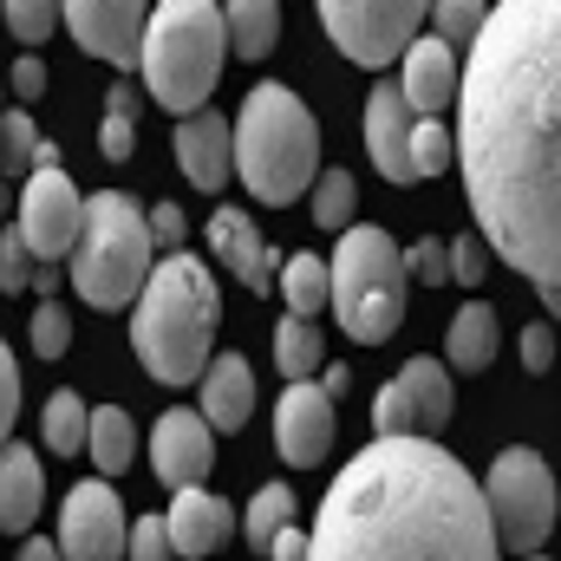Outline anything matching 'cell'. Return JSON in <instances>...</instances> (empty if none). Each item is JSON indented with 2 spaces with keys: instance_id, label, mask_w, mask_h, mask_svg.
I'll list each match as a JSON object with an SVG mask.
<instances>
[{
  "instance_id": "6da1fadb",
  "label": "cell",
  "mask_w": 561,
  "mask_h": 561,
  "mask_svg": "<svg viewBox=\"0 0 561 561\" xmlns=\"http://www.w3.org/2000/svg\"><path fill=\"white\" fill-rule=\"evenodd\" d=\"M450 157L490 255L561 300V0H496L457 66Z\"/></svg>"
},
{
  "instance_id": "7a4b0ae2",
  "label": "cell",
  "mask_w": 561,
  "mask_h": 561,
  "mask_svg": "<svg viewBox=\"0 0 561 561\" xmlns=\"http://www.w3.org/2000/svg\"><path fill=\"white\" fill-rule=\"evenodd\" d=\"M307 561H503L483 483L437 437H373L307 536Z\"/></svg>"
},
{
  "instance_id": "3957f363",
  "label": "cell",
  "mask_w": 561,
  "mask_h": 561,
  "mask_svg": "<svg viewBox=\"0 0 561 561\" xmlns=\"http://www.w3.org/2000/svg\"><path fill=\"white\" fill-rule=\"evenodd\" d=\"M131 346H138L144 373L157 386H196V373L209 366V340H216V280L196 255L170 249L163 262H150L138 300H131Z\"/></svg>"
},
{
  "instance_id": "277c9868",
  "label": "cell",
  "mask_w": 561,
  "mask_h": 561,
  "mask_svg": "<svg viewBox=\"0 0 561 561\" xmlns=\"http://www.w3.org/2000/svg\"><path fill=\"white\" fill-rule=\"evenodd\" d=\"M229 163L255 203H300L320 170V125L287 85H255L229 125Z\"/></svg>"
},
{
  "instance_id": "5b68a950",
  "label": "cell",
  "mask_w": 561,
  "mask_h": 561,
  "mask_svg": "<svg viewBox=\"0 0 561 561\" xmlns=\"http://www.w3.org/2000/svg\"><path fill=\"white\" fill-rule=\"evenodd\" d=\"M222 59H229V33H222L216 0H157L144 13L138 72H144V92L170 118L209 105V92L222 79Z\"/></svg>"
},
{
  "instance_id": "8992f818",
  "label": "cell",
  "mask_w": 561,
  "mask_h": 561,
  "mask_svg": "<svg viewBox=\"0 0 561 561\" xmlns=\"http://www.w3.org/2000/svg\"><path fill=\"white\" fill-rule=\"evenodd\" d=\"M72 287L85 294V307L118 313L138 300L144 275L157 262V242L144 229V209L118 190H99L79 203V236H72Z\"/></svg>"
},
{
  "instance_id": "52a82bcc",
  "label": "cell",
  "mask_w": 561,
  "mask_h": 561,
  "mask_svg": "<svg viewBox=\"0 0 561 561\" xmlns=\"http://www.w3.org/2000/svg\"><path fill=\"white\" fill-rule=\"evenodd\" d=\"M405 294H412V280H405L399 242L386 229L346 222L333 242V262H327V307L346 327V340H359V346L392 340L405 320Z\"/></svg>"
},
{
  "instance_id": "ba28073f",
  "label": "cell",
  "mask_w": 561,
  "mask_h": 561,
  "mask_svg": "<svg viewBox=\"0 0 561 561\" xmlns=\"http://www.w3.org/2000/svg\"><path fill=\"white\" fill-rule=\"evenodd\" d=\"M483 510H490V529H496V549L510 556H536L556 529V470L529 450V444H510L496 450L490 477H483Z\"/></svg>"
},
{
  "instance_id": "9c48e42d",
  "label": "cell",
  "mask_w": 561,
  "mask_h": 561,
  "mask_svg": "<svg viewBox=\"0 0 561 561\" xmlns=\"http://www.w3.org/2000/svg\"><path fill=\"white\" fill-rule=\"evenodd\" d=\"M424 7L431 0H313V13L333 33V46L353 66H366V72H386L412 46V33L424 26Z\"/></svg>"
},
{
  "instance_id": "30bf717a",
  "label": "cell",
  "mask_w": 561,
  "mask_h": 561,
  "mask_svg": "<svg viewBox=\"0 0 561 561\" xmlns=\"http://www.w3.org/2000/svg\"><path fill=\"white\" fill-rule=\"evenodd\" d=\"M457 412L450 392V366L437 359H405L392 373V386H379L373 399V437H437Z\"/></svg>"
},
{
  "instance_id": "8fae6325",
  "label": "cell",
  "mask_w": 561,
  "mask_h": 561,
  "mask_svg": "<svg viewBox=\"0 0 561 561\" xmlns=\"http://www.w3.org/2000/svg\"><path fill=\"white\" fill-rule=\"evenodd\" d=\"M79 183L66 176V163H33L26 190H20V222L13 236L26 242L33 262H66L72 236H79Z\"/></svg>"
},
{
  "instance_id": "7c38bea8",
  "label": "cell",
  "mask_w": 561,
  "mask_h": 561,
  "mask_svg": "<svg viewBox=\"0 0 561 561\" xmlns=\"http://www.w3.org/2000/svg\"><path fill=\"white\" fill-rule=\"evenodd\" d=\"M125 529H131V516H125L118 490L105 477H92V483L66 490L53 549H59V561H125Z\"/></svg>"
},
{
  "instance_id": "4fadbf2b",
  "label": "cell",
  "mask_w": 561,
  "mask_h": 561,
  "mask_svg": "<svg viewBox=\"0 0 561 561\" xmlns=\"http://www.w3.org/2000/svg\"><path fill=\"white\" fill-rule=\"evenodd\" d=\"M59 13H66V26H72V39L92 53V59H105V66H138V33H144V13H150V0H59Z\"/></svg>"
},
{
  "instance_id": "5bb4252c",
  "label": "cell",
  "mask_w": 561,
  "mask_h": 561,
  "mask_svg": "<svg viewBox=\"0 0 561 561\" xmlns=\"http://www.w3.org/2000/svg\"><path fill=\"white\" fill-rule=\"evenodd\" d=\"M333 431H340V419H333V399H327L313 379H287V392H280V405H275V444H280V457H287L294 470H307V463H320V457L333 450Z\"/></svg>"
},
{
  "instance_id": "9a60e30c",
  "label": "cell",
  "mask_w": 561,
  "mask_h": 561,
  "mask_svg": "<svg viewBox=\"0 0 561 561\" xmlns=\"http://www.w3.org/2000/svg\"><path fill=\"white\" fill-rule=\"evenodd\" d=\"M150 470L163 490H190L216 470V431L196 412H163L150 431Z\"/></svg>"
},
{
  "instance_id": "2e32d148",
  "label": "cell",
  "mask_w": 561,
  "mask_h": 561,
  "mask_svg": "<svg viewBox=\"0 0 561 561\" xmlns=\"http://www.w3.org/2000/svg\"><path fill=\"white\" fill-rule=\"evenodd\" d=\"M399 66V99L412 105V118H437L450 99H457V53L437 39V33H412V46L392 59Z\"/></svg>"
},
{
  "instance_id": "e0dca14e",
  "label": "cell",
  "mask_w": 561,
  "mask_h": 561,
  "mask_svg": "<svg viewBox=\"0 0 561 561\" xmlns=\"http://www.w3.org/2000/svg\"><path fill=\"white\" fill-rule=\"evenodd\" d=\"M163 529H170L176 561H209L222 542H229L236 516H229L222 496H209L203 483H190V490H170V516H163Z\"/></svg>"
},
{
  "instance_id": "ac0fdd59",
  "label": "cell",
  "mask_w": 561,
  "mask_h": 561,
  "mask_svg": "<svg viewBox=\"0 0 561 561\" xmlns=\"http://www.w3.org/2000/svg\"><path fill=\"white\" fill-rule=\"evenodd\" d=\"M412 105L399 99V85H373L366 99V157L379 163V176L392 183H419L412 176Z\"/></svg>"
},
{
  "instance_id": "d6986e66",
  "label": "cell",
  "mask_w": 561,
  "mask_h": 561,
  "mask_svg": "<svg viewBox=\"0 0 561 561\" xmlns=\"http://www.w3.org/2000/svg\"><path fill=\"white\" fill-rule=\"evenodd\" d=\"M176 170H183L196 190H222V183L236 176V163H229V118H222V112L196 105V112L176 118Z\"/></svg>"
},
{
  "instance_id": "ffe728a7",
  "label": "cell",
  "mask_w": 561,
  "mask_h": 561,
  "mask_svg": "<svg viewBox=\"0 0 561 561\" xmlns=\"http://www.w3.org/2000/svg\"><path fill=\"white\" fill-rule=\"evenodd\" d=\"M209 249H216V262L242 287H255V294L275 287V255H268V242H262V229H255L249 209H216L209 216Z\"/></svg>"
},
{
  "instance_id": "44dd1931",
  "label": "cell",
  "mask_w": 561,
  "mask_h": 561,
  "mask_svg": "<svg viewBox=\"0 0 561 561\" xmlns=\"http://www.w3.org/2000/svg\"><path fill=\"white\" fill-rule=\"evenodd\" d=\"M196 399H203L196 419L209 424V431H242V424L255 419V373H249V359L242 353L209 359L196 373Z\"/></svg>"
},
{
  "instance_id": "7402d4cb",
  "label": "cell",
  "mask_w": 561,
  "mask_h": 561,
  "mask_svg": "<svg viewBox=\"0 0 561 561\" xmlns=\"http://www.w3.org/2000/svg\"><path fill=\"white\" fill-rule=\"evenodd\" d=\"M46 503V470L26 444H0V529L7 536H26L33 516Z\"/></svg>"
},
{
  "instance_id": "603a6c76",
  "label": "cell",
  "mask_w": 561,
  "mask_h": 561,
  "mask_svg": "<svg viewBox=\"0 0 561 561\" xmlns=\"http://www.w3.org/2000/svg\"><path fill=\"white\" fill-rule=\"evenodd\" d=\"M444 346H450V373H490V359H496V307L490 300H463Z\"/></svg>"
},
{
  "instance_id": "cb8c5ba5",
  "label": "cell",
  "mask_w": 561,
  "mask_h": 561,
  "mask_svg": "<svg viewBox=\"0 0 561 561\" xmlns=\"http://www.w3.org/2000/svg\"><path fill=\"white\" fill-rule=\"evenodd\" d=\"M222 33L236 59H268L280 39V0H222Z\"/></svg>"
},
{
  "instance_id": "d4e9b609",
  "label": "cell",
  "mask_w": 561,
  "mask_h": 561,
  "mask_svg": "<svg viewBox=\"0 0 561 561\" xmlns=\"http://www.w3.org/2000/svg\"><path fill=\"white\" fill-rule=\"evenodd\" d=\"M85 457L105 470V477H125L131 470V457H138V424L125 405H99L92 419H85Z\"/></svg>"
},
{
  "instance_id": "484cf974",
  "label": "cell",
  "mask_w": 561,
  "mask_h": 561,
  "mask_svg": "<svg viewBox=\"0 0 561 561\" xmlns=\"http://www.w3.org/2000/svg\"><path fill=\"white\" fill-rule=\"evenodd\" d=\"M275 366H280V379H313L327 366V340L313 333V320H300V313L280 320L275 327Z\"/></svg>"
},
{
  "instance_id": "4316f807",
  "label": "cell",
  "mask_w": 561,
  "mask_h": 561,
  "mask_svg": "<svg viewBox=\"0 0 561 561\" xmlns=\"http://www.w3.org/2000/svg\"><path fill=\"white\" fill-rule=\"evenodd\" d=\"M280 300H287V313H300V320L327 313V262H320V255H287V262H280Z\"/></svg>"
},
{
  "instance_id": "83f0119b",
  "label": "cell",
  "mask_w": 561,
  "mask_h": 561,
  "mask_svg": "<svg viewBox=\"0 0 561 561\" xmlns=\"http://www.w3.org/2000/svg\"><path fill=\"white\" fill-rule=\"evenodd\" d=\"M85 419H92V405H85L72 386H59V392L46 399V419H39V431H46V450L79 457V450H85Z\"/></svg>"
},
{
  "instance_id": "f1b7e54d",
  "label": "cell",
  "mask_w": 561,
  "mask_h": 561,
  "mask_svg": "<svg viewBox=\"0 0 561 561\" xmlns=\"http://www.w3.org/2000/svg\"><path fill=\"white\" fill-rule=\"evenodd\" d=\"M307 196H313V222L333 229V236H340V229L353 222V209H359V183H353V170H313Z\"/></svg>"
},
{
  "instance_id": "f546056e",
  "label": "cell",
  "mask_w": 561,
  "mask_h": 561,
  "mask_svg": "<svg viewBox=\"0 0 561 561\" xmlns=\"http://www.w3.org/2000/svg\"><path fill=\"white\" fill-rule=\"evenodd\" d=\"M99 150H105V163H125V157L138 150V92H131V85H112V92H105Z\"/></svg>"
},
{
  "instance_id": "4dcf8cb0",
  "label": "cell",
  "mask_w": 561,
  "mask_h": 561,
  "mask_svg": "<svg viewBox=\"0 0 561 561\" xmlns=\"http://www.w3.org/2000/svg\"><path fill=\"white\" fill-rule=\"evenodd\" d=\"M287 523H294V490H287V483H262V490H255V503H249V523H242L249 549H255V556H268V542H275Z\"/></svg>"
},
{
  "instance_id": "1f68e13d",
  "label": "cell",
  "mask_w": 561,
  "mask_h": 561,
  "mask_svg": "<svg viewBox=\"0 0 561 561\" xmlns=\"http://www.w3.org/2000/svg\"><path fill=\"white\" fill-rule=\"evenodd\" d=\"M424 13H431V33H437L450 53H463V46L477 39V26H483L490 7H483V0H431Z\"/></svg>"
},
{
  "instance_id": "d6a6232c",
  "label": "cell",
  "mask_w": 561,
  "mask_h": 561,
  "mask_svg": "<svg viewBox=\"0 0 561 561\" xmlns=\"http://www.w3.org/2000/svg\"><path fill=\"white\" fill-rule=\"evenodd\" d=\"M66 346H72L66 300H59V294H39V307H33V353H39V359H66Z\"/></svg>"
},
{
  "instance_id": "836d02e7",
  "label": "cell",
  "mask_w": 561,
  "mask_h": 561,
  "mask_svg": "<svg viewBox=\"0 0 561 561\" xmlns=\"http://www.w3.org/2000/svg\"><path fill=\"white\" fill-rule=\"evenodd\" d=\"M0 13H7V33L26 46L53 39V26H59V0H0Z\"/></svg>"
},
{
  "instance_id": "e575fe53",
  "label": "cell",
  "mask_w": 561,
  "mask_h": 561,
  "mask_svg": "<svg viewBox=\"0 0 561 561\" xmlns=\"http://www.w3.org/2000/svg\"><path fill=\"white\" fill-rule=\"evenodd\" d=\"M450 163V131L437 118H419L412 125V176H437Z\"/></svg>"
},
{
  "instance_id": "d590c367",
  "label": "cell",
  "mask_w": 561,
  "mask_h": 561,
  "mask_svg": "<svg viewBox=\"0 0 561 561\" xmlns=\"http://www.w3.org/2000/svg\"><path fill=\"white\" fill-rule=\"evenodd\" d=\"M33 144H39V131H33L26 112H0V170H26Z\"/></svg>"
},
{
  "instance_id": "8d00e7d4",
  "label": "cell",
  "mask_w": 561,
  "mask_h": 561,
  "mask_svg": "<svg viewBox=\"0 0 561 561\" xmlns=\"http://www.w3.org/2000/svg\"><path fill=\"white\" fill-rule=\"evenodd\" d=\"M125 561H176L163 516H138V523L125 529Z\"/></svg>"
},
{
  "instance_id": "74e56055",
  "label": "cell",
  "mask_w": 561,
  "mask_h": 561,
  "mask_svg": "<svg viewBox=\"0 0 561 561\" xmlns=\"http://www.w3.org/2000/svg\"><path fill=\"white\" fill-rule=\"evenodd\" d=\"M444 249H450V280L483 287V275H490V242L483 236H450Z\"/></svg>"
},
{
  "instance_id": "f35d334b",
  "label": "cell",
  "mask_w": 561,
  "mask_h": 561,
  "mask_svg": "<svg viewBox=\"0 0 561 561\" xmlns=\"http://www.w3.org/2000/svg\"><path fill=\"white\" fill-rule=\"evenodd\" d=\"M405 255V280H450V249L444 242H412V249H399Z\"/></svg>"
},
{
  "instance_id": "ab89813d",
  "label": "cell",
  "mask_w": 561,
  "mask_h": 561,
  "mask_svg": "<svg viewBox=\"0 0 561 561\" xmlns=\"http://www.w3.org/2000/svg\"><path fill=\"white\" fill-rule=\"evenodd\" d=\"M0 287H7V294H26V287H33V255H26V242H20L13 229L0 236Z\"/></svg>"
},
{
  "instance_id": "60d3db41",
  "label": "cell",
  "mask_w": 561,
  "mask_h": 561,
  "mask_svg": "<svg viewBox=\"0 0 561 561\" xmlns=\"http://www.w3.org/2000/svg\"><path fill=\"white\" fill-rule=\"evenodd\" d=\"M13 419H20V366H13V346L0 340V444L13 437Z\"/></svg>"
},
{
  "instance_id": "b9f144b4",
  "label": "cell",
  "mask_w": 561,
  "mask_h": 561,
  "mask_svg": "<svg viewBox=\"0 0 561 561\" xmlns=\"http://www.w3.org/2000/svg\"><path fill=\"white\" fill-rule=\"evenodd\" d=\"M144 229H150V242H163V249H176V242L190 236V222H183V209H176V203H157V209L144 216Z\"/></svg>"
},
{
  "instance_id": "7bdbcfd3",
  "label": "cell",
  "mask_w": 561,
  "mask_h": 561,
  "mask_svg": "<svg viewBox=\"0 0 561 561\" xmlns=\"http://www.w3.org/2000/svg\"><path fill=\"white\" fill-rule=\"evenodd\" d=\"M523 366L529 373H549L556 366V327H529L523 333Z\"/></svg>"
},
{
  "instance_id": "ee69618b",
  "label": "cell",
  "mask_w": 561,
  "mask_h": 561,
  "mask_svg": "<svg viewBox=\"0 0 561 561\" xmlns=\"http://www.w3.org/2000/svg\"><path fill=\"white\" fill-rule=\"evenodd\" d=\"M39 92H46V66H39V59L26 53V59L13 66V99H20V105H33Z\"/></svg>"
},
{
  "instance_id": "f6af8a7d",
  "label": "cell",
  "mask_w": 561,
  "mask_h": 561,
  "mask_svg": "<svg viewBox=\"0 0 561 561\" xmlns=\"http://www.w3.org/2000/svg\"><path fill=\"white\" fill-rule=\"evenodd\" d=\"M268 561H307V536H300V529L287 523L275 542H268Z\"/></svg>"
},
{
  "instance_id": "bcb514c9",
  "label": "cell",
  "mask_w": 561,
  "mask_h": 561,
  "mask_svg": "<svg viewBox=\"0 0 561 561\" xmlns=\"http://www.w3.org/2000/svg\"><path fill=\"white\" fill-rule=\"evenodd\" d=\"M20 561H59V549H53V542H39V536L26 529V549H20Z\"/></svg>"
},
{
  "instance_id": "7dc6e473",
  "label": "cell",
  "mask_w": 561,
  "mask_h": 561,
  "mask_svg": "<svg viewBox=\"0 0 561 561\" xmlns=\"http://www.w3.org/2000/svg\"><path fill=\"white\" fill-rule=\"evenodd\" d=\"M346 386H353V373H346V366H327V386H320V392L333 399V392H346Z\"/></svg>"
},
{
  "instance_id": "c3c4849f",
  "label": "cell",
  "mask_w": 561,
  "mask_h": 561,
  "mask_svg": "<svg viewBox=\"0 0 561 561\" xmlns=\"http://www.w3.org/2000/svg\"><path fill=\"white\" fill-rule=\"evenodd\" d=\"M529 561H542V556H529Z\"/></svg>"
}]
</instances>
